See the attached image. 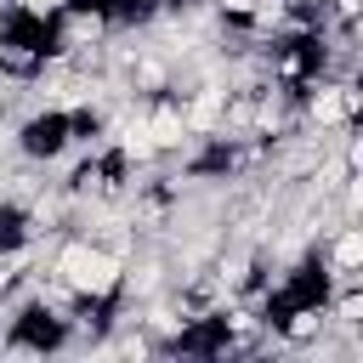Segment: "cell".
Here are the masks:
<instances>
[{"mask_svg":"<svg viewBox=\"0 0 363 363\" xmlns=\"http://www.w3.org/2000/svg\"><path fill=\"white\" fill-rule=\"evenodd\" d=\"M119 272H125V255L102 250L96 238H62L57 255H51V278L62 289H74L79 301H113L119 295Z\"/></svg>","mask_w":363,"mask_h":363,"instance_id":"cell-1","label":"cell"},{"mask_svg":"<svg viewBox=\"0 0 363 363\" xmlns=\"http://www.w3.org/2000/svg\"><path fill=\"white\" fill-rule=\"evenodd\" d=\"M323 238H329V244H323V272H329V284L357 278V267H363V227H357V221H335Z\"/></svg>","mask_w":363,"mask_h":363,"instance_id":"cell-2","label":"cell"},{"mask_svg":"<svg viewBox=\"0 0 363 363\" xmlns=\"http://www.w3.org/2000/svg\"><path fill=\"white\" fill-rule=\"evenodd\" d=\"M147 136H153V147H159V159L164 153H182L187 142H193V130H187V119H182V102L164 91V96H147Z\"/></svg>","mask_w":363,"mask_h":363,"instance_id":"cell-3","label":"cell"}]
</instances>
